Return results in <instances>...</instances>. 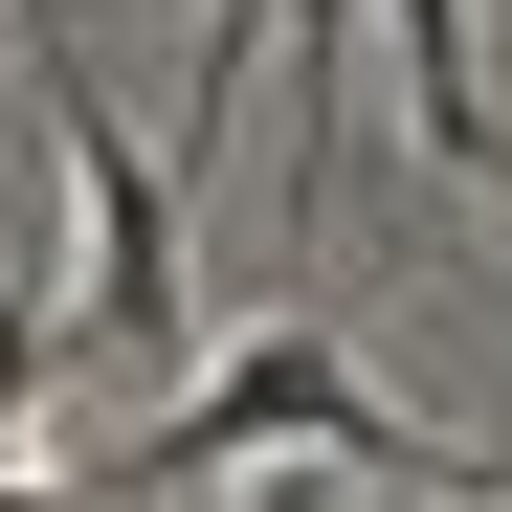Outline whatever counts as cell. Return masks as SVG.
Returning <instances> with one entry per match:
<instances>
[{
  "mask_svg": "<svg viewBox=\"0 0 512 512\" xmlns=\"http://www.w3.org/2000/svg\"><path fill=\"white\" fill-rule=\"evenodd\" d=\"M223 468H357V490H490L468 446H423V423H379V379L334 357V334H245V357L179 401V423H134V446L90 468V512H179Z\"/></svg>",
  "mask_w": 512,
  "mask_h": 512,
  "instance_id": "obj_1",
  "label": "cell"
},
{
  "mask_svg": "<svg viewBox=\"0 0 512 512\" xmlns=\"http://www.w3.org/2000/svg\"><path fill=\"white\" fill-rule=\"evenodd\" d=\"M0 23H23V67H45V179H67V290H90V357H179V334H201V245H179L156 134L67 67L45 0H0Z\"/></svg>",
  "mask_w": 512,
  "mask_h": 512,
  "instance_id": "obj_2",
  "label": "cell"
},
{
  "mask_svg": "<svg viewBox=\"0 0 512 512\" xmlns=\"http://www.w3.org/2000/svg\"><path fill=\"white\" fill-rule=\"evenodd\" d=\"M379 67H401V134L446 156V179H512V112L468 67V0H379Z\"/></svg>",
  "mask_w": 512,
  "mask_h": 512,
  "instance_id": "obj_3",
  "label": "cell"
},
{
  "mask_svg": "<svg viewBox=\"0 0 512 512\" xmlns=\"http://www.w3.org/2000/svg\"><path fill=\"white\" fill-rule=\"evenodd\" d=\"M45 245H67V223H23V245H0V468H23V401H45V334H90V290H67Z\"/></svg>",
  "mask_w": 512,
  "mask_h": 512,
  "instance_id": "obj_4",
  "label": "cell"
},
{
  "mask_svg": "<svg viewBox=\"0 0 512 512\" xmlns=\"http://www.w3.org/2000/svg\"><path fill=\"white\" fill-rule=\"evenodd\" d=\"M268 23H290V0H201V67H179V112H201V134H223L245 67H268Z\"/></svg>",
  "mask_w": 512,
  "mask_h": 512,
  "instance_id": "obj_5",
  "label": "cell"
},
{
  "mask_svg": "<svg viewBox=\"0 0 512 512\" xmlns=\"http://www.w3.org/2000/svg\"><path fill=\"white\" fill-rule=\"evenodd\" d=\"M245 512H334V490H290V468H268V490H245Z\"/></svg>",
  "mask_w": 512,
  "mask_h": 512,
  "instance_id": "obj_6",
  "label": "cell"
},
{
  "mask_svg": "<svg viewBox=\"0 0 512 512\" xmlns=\"http://www.w3.org/2000/svg\"><path fill=\"white\" fill-rule=\"evenodd\" d=\"M0 512H67V490H23V468H0Z\"/></svg>",
  "mask_w": 512,
  "mask_h": 512,
  "instance_id": "obj_7",
  "label": "cell"
},
{
  "mask_svg": "<svg viewBox=\"0 0 512 512\" xmlns=\"http://www.w3.org/2000/svg\"><path fill=\"white\" fill-rule=\"evenodd\" d=\"M446 512H512V490H446Z\"/></svg>",
  "mask_w": 512,
  "mask_h": 512,
  "instance_id": "obj_8",
  "label": "cell"
},
{
  "mask_svg": "<svg viewBox=\"0 0 512 512\" xmlns=\"http://www.w3.org/2000/svg\"><path fill=\"white\" fill-rule=\"evenodd\" d=\"M0 67H23V45H0Z\"/></svg>",
  "mask_w": 512,
  "mask_h": 512,
  "instance_id": "obj_9",
  "label": "cell"
}]
</instances>
